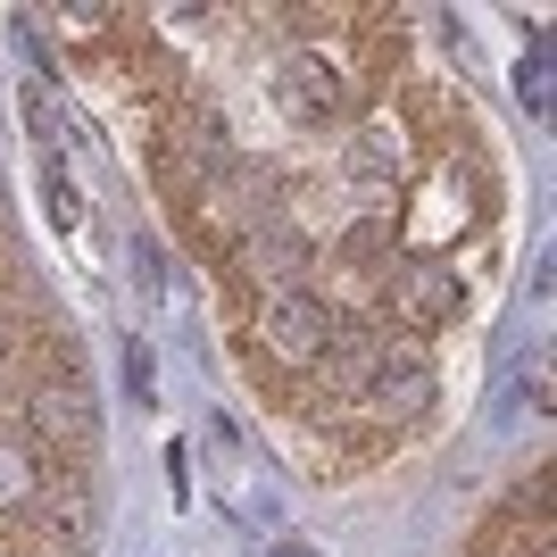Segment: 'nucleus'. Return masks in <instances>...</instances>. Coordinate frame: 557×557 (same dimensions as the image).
I'll list each match as a JSON object with an SVG mask.
<instances>
[{
	"mask_svg": "<svg viewBox=\"0 0 557 557\" xmlns=\"http://www.w3.org/2000/svg\"><path fill=\"white\" fill-rule=\"evenodd\" d=\"M125 383H134V392H150V349H141V342H125Z\"/></svg>",
	"mask_w": 557,
	"mask_h": 557,
	"instance_id": "f8f14e48",
	"label": "nucleus"
},
{
	"mask_svg": "<svg viewBox=\"0 0 557 557\" xmlns=\"http://www.w3.org/2000/svg\"><path fill=\"white\" fill-rule=\"evenodd\" d=\"M300 267H308V250L283 225H250L242 233V275H258V292H292Z\"/></svg>",
	"mask_w": 557,
	"mask_h": 557,
	"instance_id": "423d86ee",
	"label": "nucleus"
},
{
	"mask_svg": "<svg viewBox=\"0 0 557 557\" xmlns=\"http://www.w3.org/2000/svg\"><path fill=\"white\" fill-rule=\"evenodd\" d=\"M342 308L317 300L308 283H292V292H258V349L275 358V367H325V349L342 342Z\"/></svg>",
	"mask_w": 557,
	"mask_h": 557,
	"instance_id": "f257e3e1",
	"label": "nucleus"
},
{
	"mask_svg": "<svg viewBox=\"0 0 557 557\" xmlns=\"http://www.w3.org/2000/svg\"><path fill=\"white\" fill-rule=\"evenodd\" d=\"M34 499H50L42 458H34L25 442H0V508H34Z\"/></svg>",
	"mask_w": 557,
	"mask_h": 557,
	"instance_id": "0eeeda50",
	"label": "nucleus"
},
{
	"mask_svg": "<svg viewBox=\"0 0 557 557\" xmlns=\"http://www.w3.org/2000/svg\"><path fill=\"white\" fill-rule=\"evenodd\" d=\"M541 92H549V42H533V67H524V109H541Z\"/></svg>",
	"mask_w": 557,
	"mask_h": 557,
	"instance_id": "9b49d317",
	"label": "nucleus"
},
{
	"mask_svg": "<svg viewBox=\"0 0 557 557\" xmlns=\"http://www.w3.org/2000/svg\"><path fill=\"white\" fill-rule=\"evenodd\" d=\"M358 392H367V408H374L383 424H417V417H433L442 383H433V367H424L417 349H374Z\"/></svg>",
	"mask_w": 557,
	"mask_h": 557,
	"instance_id": "f03ea898",
	"label": "nucleus"
},
{
	"mask_svg": "<svg viewBox=\"0 0 557 557\" xmlns=\"http://www.w3.org/2000/svg\"><path fill=\"white\" fill-rule=\"evenodd\" d=\"M50 216H59V225H75V216H84V200H75V184H67V175H59V166H50Z\"/></svg>",
	"mask_w": 557,
	"mask_h": 557,
	"instance_id": "9d476101",
	"label": "nucleus"
},
{
	"mask_svg": "<svg viewBox=\"0 0 557 557\" xmlns=\"http://www.w3.org/2000/svg\"><path fill=\"white\" fill-rule=\"evenodd\" d=\"M275 100H283V116L325 125V116H342V75L325 67V50H292L275 67Z\"/></svg>",
	"mask_w": 557,
	"mask_h": 557,
	"instance_id": "7ed1b4c3",
	"label": "nucleus"
},
{
	"mask_svg": "<svg viewBox=\"0 0 557 557\" xmlns=\"http://www.w3.org/2000/svg\"><path fill=\"white\" fill-rule=\"evenodd\" d=\"M125 275H134V300H166V267L150 233H125Z\"/></svg>",
	"mask_w": 557,
	"mask_h": 557,
	"instance_id": "6e6552de",
	"label": "nucleus"
},
{
	"mask_svg": "<svg viewBox=\"0 0 557 557\" xmlns=\"http://www.w3.org/2000/svg\"><path fill=\"white\" fill-rule=\"evenodd\" d=\"M25 417H34V433H50V442H84V433H92V399H84V383L59 367V374H42V383L25 392Z\"/></svg>",
	"mask_w": 557,
	"mask_h": 557,
	"instance_id": "39448f33",
	"label": "nucleus"
},
{
	"mask_svg": "<svg viewBox=\"0 0 557 557\" xmlns=\"http://www.w3.org/2000/svg\"><path fill=\"white\" fill-rule=\"evenodd\" d=\"M392 300H399L408 325H449V317H458V267H449V258H408L399 283H392Z\"/></svg>",
	"mask_w": 557,
	"mask_h": 557,
	"instance_id": "20e7f679",
	"label": "nucleus"
},
{
	"mask_svg": "<svg viewBox=\"0 0 557 557\" xmlns=\"http://www.w3.org/2000/svg\"><path fill=\"white\" fill-rule=\"evenodd\" d=\"M25 125H34L42 141H59V109H50V92H42V84H25Z\"/></svg>",
	"mask_w": 557,
	"mask_h": 557,
	"instance_id": "1a4fd4ad",
	"label": "nucleus"
},
{
	"mask_svg": "<svg viewBox=\"0 0 557 557\" xmlns=\"http://www.w3.org/2000/svg\"><path fill=\"white\" fill-rule=\"evenodd\" d=\"M275 557H317V549H308V541H275Z\"/></svg>",
	"mask_w": 557,
	"mask_h": 557,
	"instance_id": "ddd939ff",
	"label": "nucleus"
}]
</instances>
